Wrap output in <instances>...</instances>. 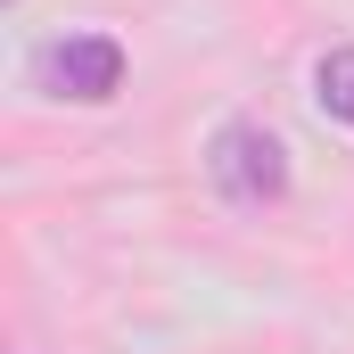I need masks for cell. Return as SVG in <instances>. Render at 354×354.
Here are the masks:
<instances>
[{"mask_svg": "<svg viewBox=\"0 0 354 354\" xmlns=\"http://www.w3.org/2000/svg\"><path fill=\"white\" fill-rule=\"evenodd\" d=\"M8 8H17V0H8Z\"/></svg>", "mask_w": 354, "mask_h": 354, "instance_id": "cell-4", "label": "cell"}, {"mask_svg": "<svg viewBox=\"0 0 354 354\" xmlns=\"http://www.w3.org/2000/svg\"><path fill=\"white\" fill-rule=\"evenodd\" d=\"M313 107H322L330 124H346V132H354V41L322 50V66H313Z\"/></svg>", "mask_w": 354, "mask_h": 354, "instance_id": "cell-3", "label": "cell"}, {"mask_svg": "<svg viewBox=\"0 0 354 354\" xmlns=\"http://www.w3.org/2000/svg\"><path fill=\"white\" fill-rule=\"evenodd\" d=\"M33 75H41V91H58V99L99 107V99L124 91V41L115 33H66V41H50L33 58Z\"/></svg>", "mask_w": 354, "mask_h": 354, "instance_id": "cell-2", "label": "cell"}, {"mask_svg": "<svg viewBox=\"0 0 354 354\" xmlns=\"http://www.w3.org/2000/svg\"><path fill=\"white\" fill-rule=\"evenodd\" d=\"M206 181H214L223 206H248V214L280 206V198H288V149H280V132L256 124V115L214 124V140H206Z\"/></svg>", "mask_w": 354, "mask_h": 354, "instance_id": "cell-1", "label": "cell"}]
</instances>
